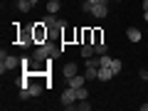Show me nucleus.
<instances>
[{
	"mask_svg": "<svg viewBox=\"0 0 148 111\" xmlns=\"http://www.w3.org/2000/svg\"><path fill=\"white\" fill-rule=\"evenodd\" d=\"M111 77H114L111 67H99V82H109Z\"/></svg>",
	"mask_w": 148,
	"mask_h": 111,
	"instance_id": "nucleus-12",
	"label": "nucleus"
},
{
	"mask_svg": "<svg viewBox=\"0 0 148 111\" xmlns=\"http://www.w3.org/2000/svg\"><path fill=\"white\" fill-rule=\"evenodd\" d=\"M121 67H123V64H121V59H111V72H114V74H119V72H121Z\"/></svg>",
	"mask_w": 148,
	"mask_h": 111,
	"instance_id": "nucleus-19",
	"label": "nucleus"
},
{
	"mask_svg": "<svg viewBox=\"0 0 148 111\" xmlns=\"http://www.w3.org/2000/svg\"><path fill=\"white\" fill-rule=\"evenodd\" d=\"M30 3H32V5H37V3H40V0H30Z\"/></svg>",
	"mask_w": 148,
	"mask_h": 111,
	"instance_id": "nucleus-26",
	"label": "nucleus"
},
{
	"mask_svg": "<svg viewBox=\"0 0 148 111\" xmlns=\"http://www.w3.org/2000/svg\"><path fill=\"white\" fill-rule=\"evenodd\" d=\"M143 20H146V22H148V10H143Z\"/></svg>",
	"mask_w": 148,
	"mask_h": 111,
	"instance_id": "nucleus-24",
	"label": "nucleus"
},
{
	"mask_svg": "<svg viewBox=\"0 0 148 111\" xmlns=\"http://www.w3.org/2000/svg\"><path fill=\"white\" fill-rule=\"evenodd\" d=\"M27 91H30V99H32V96H40V94H42V84H35V82H30Z\"/></svg>",
	"mask_w": 148,
	"mask_h": 111,
	"instance_id": "nucleus-13",
	"label": "nucleus"
},
{
	"mask_svg": "<svg viewBox=\"0 0 148 111\" xmlns=\"http://www.w3.org/2000/svg\"><path fill=\"white\" fill-rule=\"evenodd\" d=\"M42 22H45V25L49 27V30H57V27H62V25H64L62 20H57V15H54V12H47V15H45V20H42Z\"/></svg>",
	"mask_w": 148,
	"mask_h": 111,
	"instance_id": "nucleus-4",
	"label": "nucleus"
},
{
	"mask_svg": "<svg viewBox=\"0 0 148 111\" xmlns=\"http://www.w3.org/2000/svg\"><path fill=\"white\" fill-rule=\"evenodd\" d=\"M15 67H20V59L12 57V54H5V49H3V54H0V72L5 74L10 69H15Z\"/></svg>",
	"mask_w": 148,
	"mask_h": 111,
	"instance_id": "nucleus-2",
	"label": "nucleus"
},
{
	"mask_svg": "<svg viewBox=\"0 0 148 111\" xmlns=\"http://www.w3.org/2000/svg\"><path fill=\"white\" fill-rule=\"evenodd\" d=\"M91 8H94V5H91L89 0H84V3H82V10H84V12H91Z\"/></svg>",
	"mask_w": 148,
	"mask_h": 111,
	"instance_id": "nucleus-20",
	"label": "nucleus"
},
{
	"mask_svg": "<svg viewBox=\"0 0 148 111\" xmlns=\"http://www.w3.org/2000/svg\"><path fill=\"white\" fill-rule=\"evenodd\" d=\"M82 57H84V59L94 57V42H84V45H82Z\"/></svg>",
	"mask_w": 148,
	"mask_h": 111,
	"instance_id": "nucleus-11",
	"label": "nucleus"
},
{
	"mask_svg": "<svg viewBox=\"0 0 148 111\" xmlns=\"http://www.w3.org/2000/svg\"><path fill=\"white\" fill-rule=\"evenodd\" d=\"M111 59L114 57H109V54H99V67H111Z\"/></svg>",
	"mask_w": 148,
	"mask_h": 111,
	"instance_id": "nucleus-17",
	"label": "nucleus"
},
{
	"mask_svg": "<svg viewBox=\"0 0 148 111\" xmlns=\"http://www.w3.org/2000/svg\"><path fill=\"white\" fill-rule=\"evenodd\" d=\"M59 8H62V3H59V0H49V3H47V12H54V15H57Z\"/></svg>",
	"mask_w": 148,
	"mask_h": 111,
	"instance_id": "nucleus-14",
	"label": "nucleus"
},
{
	"mask_svg": "<svg viewBox=\"0 0 148 111\" xmlns=\"http://www.w3.org/2000/svg\"><path fill=\"white\" fill-rule=\"evenodd\" d=\"M72 109H77V111H89V109H91V104L84 99V101H77V104L72 106Z\"/></svg>",
	"mask_w": 148,
	"mask_h": 111,
	"instance_id": "nucleus-15",
	"label": "nucleus"
},
{
	"mask_svg": "<svg viewBox=\"0 0 148 111\" xmlns=\"http://www.w3.org/2000/svg\"><path fill=\"white\" fill-rule=\"evenodd\" d=\"M91 5H101V3H106V0H89Z\"/></svg>",
	"mask_w": 148,
	"mask_h": 111,
	"instance_id": "nucleus-23",
	"label": "nucleus"
},
{
	"mask_svg": "<svg viewBox=\"0 0 148 111\" xmlns=\"http://www.w3.org/2000/svg\"><path fill=\"white\" fill-rule=\"evenodd\" d=\"M101 40H104V37H101V32L94 30V42H101Z\"/></svg>",
	"mask_w": 148,
	"mask_h": 111,
	"instance_id": "nucleus-21",
	"label": "nucleus"
},
{
	"mask_svg": "<svg viewBox=\"0 0 148 111\" xmlns=\"http://www.w3.org/2000/svg\"><path fill=\"white\" fill-rule=\"evenodd\" d=\"M59 52H62V47H57V45H49V42H42L40 47L35 49V52H32V59L40 64V62H47V59H54Z\"/></svg>",
	"mask_w": 148,
	"mask_h": 111,
	"instance_id": "nucleus-1",
	"label": "nucleus"
},
{
	"mask_svg": "<svg viewBox=\"0 0 148 111\" xmlns=\"http://www.w3.org/2000/svg\"><path fill=\"white\" fill-rule=\"evenodd\" d=\"M62 104H64V109H72V106L77 104V89L67 86V89H64V94H62Z\"/></svg>",
	"mask_w": 148,
	"mask_h": 111,
	"instance_id": "nucleus-3",
	"label": "nucleus"
},
{
	"mask_svg": "<svg viewBox=\"0 0 148 111\" xmlns=\"http://www.w3.org/2000/svg\"><path fill=\"white\" fill-rule=\"evenodd\" d=\"M84 77H86V82L99 79V67H91V64H86V67H84Z\"/></svg>",
	"mask_w": 148,
	"mask_h": 111,
	"instance_id": "nucleus-9",
	"label": "nucleus"
},
{
	"mask_svg": "<svg viewBox=\"0 0 148 111\" xmlns=\"http://www.w3.org/2000/svg\"><path fill=\"white\" fill-rule=\"evenodd\" d=\"M89 15H94V17H99V20H101V17L109 15V5H106V3H101V5H94Z\"/></svg>",
	"mask_w": 148,
	"mask_h": 111,
	"instance_id": "nucleus-5",
	"label": "nucleus"
},
{
	"mask_svg": "<svg viewBox=\"0 0 148 111\" xmlns=\"http://www.w3.org/2000/svg\"><path fill=\"white\" fill-rule=\"evenodd\" d=\"M126 37H128V42H141V40H143V32L138 30V27H128Z\"/></svg>",
	"mask_w": 148,
	"mask_h": 111,
	"instance_id": "nucleus-7",
	"label": "nucleus"
},
{
	"mask_svg": "<svg viewBox=\"0 0 148 111\" xmlns=\"http://www.w3.org/2000/svg\"><path fill=\"white\" fill-rule=\"evenodd\" d=\"M74 74H79V72H77V64L67 62V64H64V67H62V77H64V79H72Z\"/></svg>",
	"mask_w": 148,
	"mask_h": 111,
	"instance_id": "nucleus-8",
	"label": "nucleus"
},
{
	"mask_svg": "<svg viewBox=\"0 0 148 111\" xmlns=\"http://www.w3.org/2000/svg\"><path fill=\"white\" fill-rule=\"evenodd\" d=\"M32 35H35L37 42L42 45V37H47V25H45V22H37V27L32 30Z\"/></svg>",
	"mask_w": 148,
	"mask_h": 111,
	"instance_id": "nucleus-6",
	"label": "nucleus"
},
{
	"mask_svg": "<svg viewBox=\"0 0 148 111\" xmlns=\"http://www.w3.org/2000/svg\"><path fill=\"white\" fill-rule=\"evenodd\" d=\"M15 3H25V0H15Z\"/></svg>",
	"mask_w": 148,
	"mask_h": 111,
	"instance_id": "nucleus-27",
	"label": "nucleus"
},
{
	"mask_svg": "<svg viewBox=\"0 0 148 111\" xmlns=\"http://www.w3.org/2000/svg\"><path fill=\"white\" fill-rule=\"evenodd\" d=\"M15 5H17V10H20V12H30L32 10V3H30V0H25V3H15Z\"/></svg>",
	"mask_w": 148,
	"mask_h": 111,
	"instance_id": "nucleus-16",
	"label": "nucleus"
},
{
	"mask_svg": "<svg viewBox=\"0 0 148 111\" xmlns=\"http://www.w3.org/2000/svg\"><path fill=\"white\" fill-rule=\"evenodd\" d=\"M94 54H106V45H104V40H101V42H94Z\"/></svg>",
	"mask_w": 148,
	"mask_h": 111,
	"instance_id": "nucleus-18",
	"label": "nucleus"
},
{
	"mask_svg": "<svg viewBox=\"0 0 148 111\" xmlns=\"http://www.w3.org/2000/svg\"><path fill=\"white\" fill-rule=\"evenodd\" d=\"M116 3H121V0H116Z\"/></svg>",
	"mask_w": 148,
	"mask_h": 111,
	"instance_id": "nucleus-28",
	"label": "nucleus"
},
{
	"mask_svg": "<svg viewBox=\"0 0 148 111\" xmlns=\"http://www.w3.org/2000/svg\"><path fill=\"white\" fill-rule=\"evenodd\" d=\"M143 10H148V0H143Z\"/></svg>",
	"mask_w": 148,
	"mask_h": 111,
	"instance_id": "nucleus-25",
	"label": "nucleus"
},
{
	"mask_svg": "<svg viewBox=\"0 0 148 111\" xmlns=\"http://www.w3.org/2000/svg\"><path fill=\"white\" fill-rule=\"evenodd\" d=\"M141 79H143V82H148V69H141Z\"/></svg>",
	"mask_w": 148,
	"mask_h": 111,
	"instance_id": "nucleus-22",
	"label": "nucleus"
},
{
	"mask_svg": "<svg viewBox=\"0 0 148 111\" xmlns=\"http://www.w3.org/2000/svg\"><path fill=\"white\" fill-rule=\"evenodd\" d=\"M67 82H69V86H72V89H79V86H84L86 77H82V74H74L72 79H67Z\"/></svg>",
	"mask_w": 148,
	"mask_h": 111,
	"instance_id": "nucleus-10",
	"label": "nucleus"
}]
</instances>
